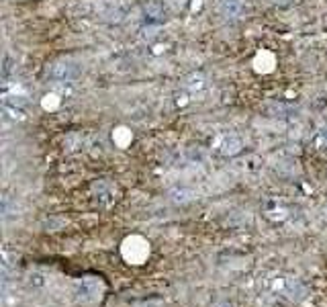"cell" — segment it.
<instances>
[{
    "label": "cell",
    "mask_w": 327,
    "mask_h": 307,
    "mask_svg": "<svg viewBox=\"0 0 327 307\" xmlns=\"http://www.w3.org/2000/svg\"><path fill=\"white\" fill-rule=\"evenodd\" d=\"M321 137H323V142H325V144H327V127H325V129H323V131H321Z\"/></svg>",
    "instance_id": "5b68a950"
},
{
    "label": "cell",
    "mask_w": 327,
    "mask_h": 307,
    "mask_svg": "<svg viewBox=\"0 0 327 307\" xmlns=\"http://www.w3.org/2000/svg\"><path fill=\"white\" fill-rule=\"evenodd\" d=\"M219 13L225 18H237L243 13V2H241V0H221Z\"/></svg>",
    "instance_id": "7a4b0ae2"
},
{
    "label": "cell",
    "mask_w": 327,
    "mask_h": 307,
    "mask_svg": "<svg viewBox=\"0 0 327 307\" xmlns=\"http://www.w3.org/2000/svg\"><path fill=\"white\" fill-rule=\"evenodd\" d=\"M80 66L72 59H57V62L47 66V78L53 82H72L80 76Z\"/></svg>",
    "instance_id": "6da1fadb"
},
{
    "label": "cell",
    "mask_w": 327,
    "mask_h": 307,
    "mask_svg": "<svg viewBox=\"0 0 327 307\" xmlns=\"http://www.w3.org/2000/svg\"><path fill=\"white\" fill-rule=\"evenodd\" d=\"M145 13L150 17H154V18H164V15H166L164 2H162V0H150V2L145 4Z\"/></svg>",
    "instance_id": "3957f363"
},
{
    "label": "cell",
    "mask_w": 327,
    "mask_h": 307,
    "mask_svg": "<svg viewBox=\"0 0 327 307\" xmlns=\"http://www.w3.org/2000/svg\"><path fill=\"white\" fill-rule=\"evenodd\" d=\"M240 140H237L235 135H227L225 140H223V152L225 154H235L237 150H240Z\"/></svg>",
    "instance_id": "277c9868"
}]
</instances>
